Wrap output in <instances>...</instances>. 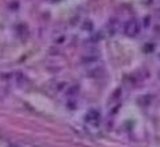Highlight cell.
<instances>
[{
	"label": "cell",
	"mask_w": 160,
	"mask_h": 147,
	"mask_svg": "<svg viewBox=\"0 0 160 147\" xmlns=\"http://www.w3.org/2000/svg\"><path fill=\"white\" fill-rule=\"evenodd\" d=\"M136 31H137V27H136V23H135V22H130L129 25L127 26V34H129V35H135Z\"/></svg>",
	"instance_id": "1"
}]
</instances>
